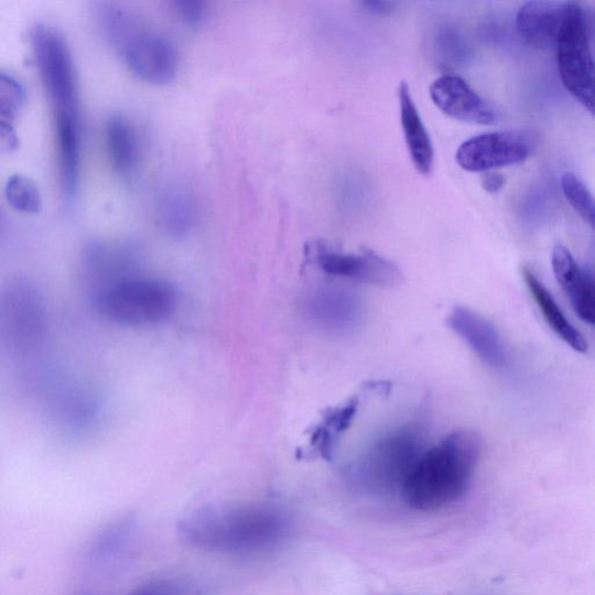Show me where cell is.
Here are the masks:
<instances>
[{
    "label": "cell",
    "mask_w": 595,
    "mask_h": 595,
    "mask_svg": "<svg viewBox=\"0 0 595 595\" xmlns=\"http://www.w3.org/2000/svg\"><path fill=\"white\" fill-rule=\"evenodd\" d=\"M31 44L52 105L63 199L72 205L79 188L82 164V115L74 61L65 36L48 24L35 25Z\"/></svg>",
    "instance_id": "obj_1"
},
{
    "label": "cell",
    "mask_w": 595,
    "mask_h": 595,
    "mask_svg": "<svg viewBox=\"0 0 595 595\" xmlns=\"http://www.w3.org/2000/svg\"><path fill=\"white\" fill-rule=\"evenodd\" d=\"M291 522L271 505L203 508L178 524L180 539L191 548L230 556H259L289 539Z\"/></svg>",
    "instance_id": "obj_2"
},
{
    "label": "cell",
    "mask_w": 595,
    "mask_h": 595,
    "mask_svg": "<svg viewBox=\"0 0 595 595\" xmlns=\"http://www.w3.org/2000/svg\"><path fill=\"white\" fill-rule=\"evenodd\" d=\"M473 431L446 435L422 454L400 496L416 512H435L461 500L473 482L482 453Z\"/></svg>",
    "instance_id": "obj_3"
},
{
    "label": "cell",
    "mask_w": 595,
    "mask_h": 595,
    "mask_svg": "<svg viewBox=\"0 0 595 595\" xmlns=\"http://www.w3.org/2000/svg\"><path fill=\"white\" fill-rule=\"evenodd\" d=\"M98 23L126 67L140 79L162 85L176 77L180 54L174 42L139 14L122 6L102 4Z\"/></svg>",
    "instance_id": "obj_4"
},
{
    "label": "cell",
    "mask_w": 595,
    "mask_h": 595,
    "mask_svg": "<svg viewBox=\"0 0 595 595\" xmlns=\"http://www.w3.org/2000/svg\"><path fill=\"white\" fill-rule=\"evenodd\" d=\"M426 437L416 426H403L377 439L360 457L356 479L377 497L401 493L403 484L426 452Z\"/></svg>",
    "instance_id": "obj_5"
},
{
    "label": "cell",
    "mask_w": 595,
    "mask_h": 595,
    "mask_svg": "<svg viewBox=\"0 0 595 595\" xmlns=\"http://www.w3.org/2000/svg\"><path fill=\"white\" fill-rule=\"evenodd\" d=\"M177 303L173 284L139 278L118 284L94 301L96 309L111 322L134 327L166 321L174 314Z\"/></svg>",
    "instance_id": "obj_6"
},
{
    "label": "cell",
    "mask_w": 595,
    "mask_h": 595,
    "mask_svg": "<svg viewBox=\"0 0 595 595\" xmlns=\"http://www.w3.org/2000/svg\"><path fill=\"white\" fill-rule=\"evenodd\" d=\"M46 333L40 292L28 282L11 284L0 303V334L7 348L19 358H32L44 349Z\"/></svg>",
    "instance_id": "obj_7"
},
{
    "label": "cell",
    "mask_w": 595,
    "mask_h": 595,
    "mask_svg": "<svg viewBox=\"0 0 595 595\" xmlns=\"http://www.w3.org/2000/svg\"><path fill=\"white\" fill-rule=\"evenodd\" d=\"M558 65L565 89L595 118V61L583 9L569 3L556 48Z\"/></svg>",
    "instance_id": "obj_8"
},
{
    "label": "cell",
    "mask_w": 595,
    "mask_h": 595,
    "mask_svg": "<svg viewBox=\"0 0 595 595\" xmlns=\"http://www.w3.org/2000/svg\"><path fill=\"white\" fill-rule=\"evenodd\" d=\"M307 257L325 273L376 286H396L402 282V273L391 261L371 250L344 252L323 242H312Z\"/></svg>",
    "instance_id": "obj_9"
},
{
    "label": "cell",
    "mask_w": 595,
    "mask_h": 595,
    "mask_svg": "<svg viewBox=\"0 0 595 595\" xmlns=\"http://www.w3.org/2000/svg\"><path fill=\"white\" fill-rule=\"evenodd\" d=\"M536 140L521 131H501L474 137L459 145L458 165L470 173H488L517 165L533 154Z\"/></svg>",
    "instance_id": "obj_10"
},
{
    "label": "cell",
    "mask_w": 595,
    "mask_h": 595,
    "mask_svg": "<svg viewBox=\"0 0 595 595\" xmlns=\"http://www.w3.org/2000/svg\"><path fill=\"white\" fill-rule=\"evenodd\" d=\"M138 257L130 245L94 242L84 252L82 278L93 302L118 284L136 279Z\"/></svg>",
    "instance_id": "obj_11"
},
{
    "label": "cell",
    "mask_w": 595,
    "mask_h": 595,
    "mask_svg": "<svg viewBox=\"0 0 595 595\" xmlns=\"http://www.w3.org/2000/svg\"><path fill=\"white\" fill-rule=\"evenodd\" d=\"M431 97L437 108L453 119L476 123L494 125L497 113L462 77L445 75L431 87Z\"/></svg>",
    "instance_id": "obj_12"
},
{
    "label": "cell",
    "mask_w": 595,
    "mask_h": 595,
    "mask_svg": "<svg viewBox=\"0 0 595 595\" xmlns=\"http://www.w3.org/2000/svg\"><path fill=\"white\" fill-rule=\"evenodd\" d=\"M450 327L488 367L501 370L508 356L498 329L477 312L456 306L448 316Z\"/></svg>",
    "instance_id": "obj_13"
},
{
    "label": "cell",
    "mask_w": 595,
    "mask_h": 595,
    "mask_svg": "<svg viewBox=\"0 0 595 595\" xmlns=\"http://www.w3.org/2000/svg\"><path fill=\"white\" fill-rule=\"evenodd\" d=\"M569 3L529 2L518 12L517 29L529 46L556 50L564 28Z\"/></svg>",
    "instance_id": "obj_14"
},
{
    "label": "cell",
    "mask_w": 595,
    "mask_h": 595,
    "mask_svg": "<svg viewBox=\"0 0 595 595\" xmlns=\"http://www.w3.org/2000/svg\"><path fill=\"white\" fill-rule=\"evenodd\" d=\"M304 305L314 324L332 332L351 329L360 317V304L347 291L318 290L307 296Z\"/></svg>",
    "instance_id": "obj_15"
},
{
    "label": "cell",
    "mask_w": 595,
    "mask_h": 595,
    "mask_svg": "<svg viewBox=\"0 0 595 595\" xmlns=\"http://www.w3.org/2000/svg\"><path fill=\"white\" fill-rule=\"evenodd\" d=\"M138 534V521L133 517H122L106 526L91 541L87 561L97 570L112 569L130 555Z\"/></svg>",
    "instance_id": "obj_16"
},
{
    "label": "cell",
    "mask_w": 595,
    "mask_h": 595,
    "mask_svg": "<svg viewBox=\"0 0 595 595\" xmlns=\"http://www.w3.org/2000/svg\"><path fill=\"white\" fill-rule=\"evenodd\" d=\"M398 97L401 127L410 156L418 172L428 176L434 165V148L407 82L400 83Z\"/></svg>",
    "instance_id": "obj_17"
},
{
    "label": "cell",
    "mask_w": 595,
    "mask_h": 595,
    "mask_svg": "<svg viewBox=\"0 0 595 595\" xmlns=\"http://www.w3.org/2000/svg\"><path fill=\"white\" fill-rule=\"evenodd\" d=\"M160 228L174 239H185L199 223L197 199L182 186L167 187L156 205Z\"/></svg>",
    "instance_id": "obj_18"
},
{
    "label": "cell",
    "mask_w": 595,
    "mask_h": 595,
    "mask_svg": "<svg viewBox=\"0 0 595 595\" xmlns=\"http://www.w3.org/2000/svg\"><path fill=\"white\" fill-rule=\"evenodd\" d=\"M106 144L116 172L130 180L137 173L141 145L134 123L122 115H113L106 122Z\"/></svg>",
    "instance_id": "obj_19"
},
{
    "label": "cell",
    "mask_w": 595,
    "mask_h": 595,
    "mask_svg": "<svg viewBox=\"0 0 595 595\" xmlns=\"http://www.w3.org/2000/svg\"><path fill=\"white\" fill-rule=\"evenodd\" d=\"M522 278L548 326L573 350L581 354L587 353L588 344L586 337L569 322V318L556 303L555 298L551 295L537 275L529 269L523 268Z\"/></svg>",
    "instance_id": "obj_20"
},
{
    "label": "cell",
    "mask_w": 595,
    "mask_h": 595,
    "mask_svg": "<svg viewBox=\"0 0 595 595\" xmlns=\"http://www.w3.org/2000/svg\"><path fill=\"white\" fill-rule=\"evenodd\" d=\"M359 402L351 398L343 405L329 409L310 433V446L317 456L329 459L343 436L350 429Z\"/></svg>",
    "instance_id": "obj_21"
},
{
    "label": "cell",
    "mask_w": 595,
    "mask_h": 595,
    "mask_svg": "<svg viewBox=\"0 0 595 595\" xmlns=\"http://www.w3.org/2000/svg\"><path fill=\"white\" fill-rule=\"evenodd\" d=\"M433 50L441 65L453 68L466 65L473 55L469 42L451 26H442L436 31Z\"/></svg>",
    "instance_id": "obj_22"
},
{
    "label": "cell",
    "mask_w": 595,
    "mask_h": 595,
    "mask_svg": "<svg viewBox=\"0 0 595 595\" xmlns=\"http://www.w3.org/2000/svg\"><path fill=\"white\" fill-rule=\"evenodd\" d=\"M6 198L10 206L21 214L37 215L42 198L36 184L24 175H13L6 185Z\"/></svg>",
    "instance_id": "obj_23"
},
{
    "label": "cell",
    "mask_w": 595,
    "mask_h": 595,
    "mask_svg": "<svg viewBox=\"0 0 595 595\" xmlns=\"http://www.w3.org/2000/svg\"><path fill=\"white\" fill-rule=\"evenodd\" d=\"M26 94L23 85L11 74L0 75V121L12 125L23 109Z\"/></svg>",
    "instance_id": "obj_24"
},
{
    "label": "cell",
    "mask_w": 595,
    "mask_h": 595,
    "mask_svg": "<svg viewBox=\"0 0 595 595\" xmlns=\"http://www.w3.org/2000/svg\"><path fill=\"white\" fill-rule=\"evenodd\" d=\"M129 595H203V591L194 582L180 578H163L148 582Z\"/></svg>",
    "instance_id": "obj_25"
},
{
    "label": "cell",
    "mask_w": 595,
    "mask_h": 595,
    "mask_svg": "<svg viewBox=\"0 0 595 595\" xmlns=\"http://www.w3.org/2000/svg\"><path fill=\"white\" fill-rule=\"evenodd\" d=\"M573 310L586 324L595 326V280L587 272L578 286L569 295Z\"/></svg>",
    "instance_id": "obj_26"
},
{
    "label": "cell",
    "mask_w": 595,
    "mask_h": 595,
    "mask_svg": "<svg viewBox=\"0 0 595 595\" xmlns=\"http://www.w3.org/2000/svg\"><path fill=\"white\" fill-rule=\"evenodd\" d=\"M173 9L176 15L188 28L198 29L205 24V21L208 18L207 4L198 2V0H182V2H174Z\"/></svg>",
    "instance_id": "obj_27"
},
{
    "label": "cell",
    "mask_w": 595,
    "mask_h": 595,
    "mask_svg": "<svg viewBox=\"0 0 595 595\" xmlns=\"http://www.w3.org/2000/svg\"><path fill=\"white\" fill-rule=\"evenodd\" d=\"M506 184L505 177L496 172L485 173L482 178V185L490 194H498Z\"/></svg>",
    "instance_id": "obj_28"
},
{
    "label": "cell",
    "mask_w": 595,
    "mask_h": 595,
    "mask_svg": "<svg viewBox=\"0 0 595 595\" xmlns=\"http://www.w3.org/2000/svg\"><path fill=\"white\" fill-rule=\"evenodd\" d=\"M366 11L377 15H386L394 11V4L385 0H366L363 3Z\"/></svg>",
    "instance_id": "obj_29"
}]
</instances>
